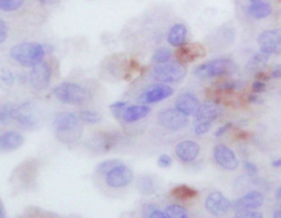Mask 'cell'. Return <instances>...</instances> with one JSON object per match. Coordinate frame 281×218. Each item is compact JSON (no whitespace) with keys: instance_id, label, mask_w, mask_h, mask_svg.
<instances>
[{"instance_id":"6da1fadb","label":"cell","mask_w":281,"mask_h":218,"mask_svg":"<svg viewBox=\"0 0 281 218\" xmlns=\"http://www.w3.org/2000/svg\"><path fill=\"white\" fill-rule=\"evenodd\" d=\"M10 56L26 68H33L43 61L45 50L43 46L35 42H23L10 50Z\"/></svg>"},{"instance_id":"7a4b0ae2","label":"cell","mask_w":281,"mask_h":218,"mask_svg":"<svg viewBox=\"0 0 281 218\" xmlns=\"http://www.w3.org/2000/svg\"><path fill=\"white\" fill-rule=\"evenodd\" d=\"M53 94L57 100L66 104L82 105L91 100V94L79 84L64 82L55 87Z\"/></svg>"},{"instance_id":"3957f363","label":"cell","mask_w":281,"mask_h":218,"mask_svg":"<svg viewBox=\"0 0 281 218\" xmlns=\"http://www.w3.org/2000/svg\"><path fill=\"white\" fill-rule=\"evenodd\" d=\"M54 126L61 140H75L81 134L79 118L74 114L63 112L57 115L54 122Z\"/></svg>"},{"instance_id":"277c9868","label":"cell","mask_w":281,"mask_h":218,"mask_svg":"<svg viewBox=\"0 0 281 218\" xmlns=\"http://www.w3.org/2000/svg\"><path fill=\"white\" fill-rule=\"evenodd\" d=\"M235 66L229 60L218 58L202 64L195 70V75L201 79L216 78L234 72Z\"/></svg>"},{"instance_id":"5b68a950","label":"cell","mask_w":281,"mask_h":218,"mask_svg":"<svg viewBox=\"0 0 281 218\" xmlns=\"http://www.w3.org/2000/svg\"><path fill=\"white\" fill-rule=\"evenodd\" d=\"M152 78L161 82H177L187 75L185 66L181 62L161 64L152 70Z\"/></svg>"},{"instance_id":"8992f818","label":"cell","mask_w":281,"mask_h":218,"mask_svg":"<svg viewBox=\"0 0 281 218\" xmlns=\"http://www.w3.org/2000/svg\"><path fill=\"white\" fill-rule=\"evenodd\" d=\"M51 74V68L49 64L46 62L41 61L33 66L30 75L31 84L37 90L46 89L50 84Z\"/></svg>"},{"instance_id":"52a82bcc","label":"cell","mask_w":281,"mask_h":218,"mask_svg":"<svg viewBox=\"0 0 281 218\" xmlns=\"http://www.w3.org/2000/svg\"><path fill=\"white\" fill-rule=\"evenodd\" d=\"M158 118L164 128L171 130H178L188 124L186 115L178 109H167L161 112Z\"/></svg>"},{"instance_id":"ba28073f","label":"cell","mask_w":281,"mask_h":218,"mask_svg":"<svg viewBox=\"0 0 281 218\" xmlns=\"http://www.w3.org/2000/svg\"><path fill=\"white\" fill-rule=\"evenodd\" d=\"M131 180V170L123 164H121L107 173L105 182L111 188H122L129 184Z\"/></svg>"},{"instance_id":"9c48e42d","label":"cell","mask_w":281,"mask_h":218,"mask_svg":"<svg viewBox=\"0 0 281 218\" xmlns=\"http://www.w3.org/2000/svg\"><path fill=\"white\" fill-rule=\"evenodd\" d=\"M206 54V50L202 44L198 43H188L179 47L175 52V56L180 62L189 64L198 58L205 57Z\"/></svg>"},{"instance_id":"30bf717a","label":"cell","mask_w":281,"mask_h":218,"mask_svg":"<svg viewBox=\"0 0 281 218\" xmlns=\"http://www.w3.org/2000/svg\"><path fill=\"white\" fill-rule=\"evenodd\" d=\"M261 51L271 54L275 52L277 47L281 44V28L270 29L261 32L257 37Z\"/></svg>"},{"instance_id":"8fae6325","label":"cell","mask_w":281,"mask_h":218,"mask_svg":"<svg viewBox=\"0 0 281 218\" xmlns=\"http://www.w3.org/2000/svg\"><path fill=\"white\" fill-rule=\"evenodd\" d=\"M205 205L206 210L216 216L227 214L232 208V202L219 191L210 194L206 198Z\"/></svg>"},{"instance_id":"7c38bea8","label":"cell","mask_w":281,"mask_h":218,"mask_svg":"<svg viewBox=\"0 0 281 218\" xmlns=\"http://www.w3.org/2000/svg\"><path fill=\"white\" fill-rule=\"evenodd\" d=\"M174 93L171 87L167 84H157L149 87L144 91L140 97L139 101L143 104H153L160 102L161 100H166L172 96Z\"/></svg>"},{"instance_id":"4fadbf2b","label":"cell","mask_w":281,"mask_h":218,"mask_svg":"<svg viewBox=\"0 0 281 218\" xmlns=\"http://www.w3.org/2000/svg\"><path fill=\"white\" fill-rule=\"evenodd\" d=\"M213 155L218 165L226 170H235L239 165L234 152L227 146L218 144L214 148Z\"/></svg>"},{"instance_id":"5bb4252c","label":"cell","mask_w":281,"mask_h":218,"mask_svg":"<svg viewBox=\"0 0 281 218\" xmlns=\"http://www.w3.org/2000/svg\"><path fill=\"white\" fill-rule=\"evenodd\" d=\"M263 196L258 191H251L242 198H238L232 202V208L235 212L244 210H253L262 206Z\"/></svg>"},{"instance_id":"9a60e30c","label":"cell","mask_w":281,"mask_h":218,"mask_svg":"<svg viewBox=\"0 0 281 218\" xmlns=\"http://www.w3.org/2000/svg\"><path fill=\"white\" fill-rule=\"evenodd\" d=\"M10 116L27 126H33L37 122L34 109L32 107V102H26L17 108L11 109Z\"/></svg>"},{"instance_id":"2e32d148","label":"cell","mask_w":281,"mask_h":218,"mask_svg":"<svg viewBox=\"0 0 281 218\" xmlns=\"http://www.w3.org/2000/svg\"><path fill=\"white\" fill-rule=\"evenodd\" d=\"M221 108L216 102H205L200 105L199 109L195 115V122L211 123L221 115Z\"/></svg>"},{"instance_id":"e0dca14e","label":"cell","mask_w":281,"mask_h":218,"mask_svg":"<svg viewBox=\"0 0 281 218\" xmlns=\"http://www.w3.org/2000/svg\"><path fill=\"white\" fill-rule=\"evenodd\" d=\"M200 102L194 94H182L176 100V108L186 116H195L200 107Z\"/></svg>"},{"instance_id":"ac0fdd59","label":"cell","mask_w":281,"mask_h":218,"mask_svg":"<svg viewBox=\"0 0 281 218\" xmlns=\"http://www.w3.org/2000/svg\"><path fill=\"white\" fill-rule=\"evenodd\" d=\"M176 155L181 161L189 162L197 158L199 154L200 146L194 141L184 140L176 146Z\"/></svg>"},{"instance_id":"d6986e66","label":"cell","mask_w":281,"mask_h":218,"mask_svg":"<svg viewBox=\"0 0 281 218\" xmlns=\"http://www.w3.org/2000/svg\"><path fill=\"white\" fill-rule=\"evenodd\" d=\"M24 143V138L18 132H8L0 136V148L14 150L19 148Z\"/></svg>"},{"instance_id":"ffe728a7","label":"cell","mask_w":281,"mask_h":218,"mask_svg":"<svg viewBox=\"0 0 281 218\" xmlns=\"http://www.w3.org/2000/svg\"><path fill=\"white\" fill-rule=\"evenodd\" d=\"M188 30L184 24L178 23L173 26L168 34V42L174 47H180L185 44Z\"/></svg>"},{"instance_id":"44dd1931","label":"cell","mask_w":281,"mask_h":218,"mask_svg":"<svg viewBox=\"0 0 281 218\" xmlns=\"http://www.w3.org/2000/svg\"><path fill=\"white\" fill-rule=\"evenodd\" d=\"M151 108L148 106H131L125 109L122 114V119L126 122L131 123L144 118L150 114Z\"/></svg>"},{"instance_id":"7402d4cb","label":"cell","mask_w":281,"mask_h":218,"mask_svg":"<svg viewBox=\"0 0 281 218\" xmlns=\"http://www.w3.org/2000/svg\"><path fill=\"white\" fill-rule=\"evenodd\" d=\"M273 12L271 5L265 1L252 2L248 7V12L250 15L256 20L266 18L270 16Z\"/></svg>"},{"instance_id":"603a6c76","label":"cell","mask_w":281,"mask_h":218,"mask_svg":"<svg viewBox=\"0 0 281 218\" xmlns=\"http://www.w3.org/2000/svg\"><path fill=\"white\" fill-rule=\"evenodd\" d=\"M171 196L177 200L187 201V200L195 198L197 196V191L192 187L188 186L185 184H181V186L173 188L171 190Z\"/></svg>"},{"instance_id":"cb8c5ba5","label":"cell","mask_w":281,"mask_h":218,"mask_svg":"<svg viewBox=\"0 0 281 218\" xmlns=\"http://www.w3.org/2000/svg\"><path fill=\"white\" fill-rule=\"evenodd\" d=\"M270 55L266 52L259 51L250 58L247 64V69L250 70H256L262 68L265 66L268 60L270 58Z\"/></svg>"},{"instance_id":"d4e9b609","label":"cell","mask_w":281,"mask_h":218,"mask_svg":"<svg viewBox=\"0 0 281 218\" xmlns=\"http://www.w3.org/2000/svg\"><path fill=\"white\" fill-rule=\"evenodd\" d=\"M138 186L140 190L145 194H153L158 188L157 182L151 176H144L140 178L139 180Z\"/></svg>"},{"instance_id":"484cf974","label":"cell","mask_w":281,"mask_h":218,"mask_svg":"<svg viewBox=\"0 0 281 218\" xmlns=\"http://www.w3.org/2000/svg\"><path fill=\"white\" fill-rule=\"evenodd\" d=\"M165 214L169 218H188V212L186 209L180 207L179 205H170L169 207L166 208Z\"/></svg>"},{"instance_id":"4316f807","label":"cell","mask_w":281,"mask_h":218,"mask_svg":"<svg viewBox=\"0 0 281 218\" xmlns=\"http://www.w3.org/2000/svg\"><path fill=\"white\" fill-rule=\"evenodd\" d=\"M172 58V52L168 48H160L154 52L152 60L157 64H166Z\"/></svg>"},{"instance_id":"83f0119b","label":"cell","mask_w":281,"mask_h":218,"mask_svg":"<svg viewBox=\"0 0 281 218\" xmlns=\"http://www.w3.org/2000/svg\"><path fill=\"white\" fill-rule=\"evenodd\" d=\"M79 118L90 125H94L96 123L100 122V116L97 112L92 111V110H83L79 114Z\"/></svg>"},{"instance_id":"f1b7e54d","label":"cell","mask_w":281,"mask_h":218,"mask_svg":"<svg viewBox=\"0 0 281 218\" xmlns=\"http://www.w3.org/2000/svg\"><path fill=\"white\" fill-rule=\"evenodd\" d=\"M25 0H0V10L13 12L19 10Z\"/></svg>"},{"instance_id":"f546056e","label":"cell","mask_w":281,"mask_h":218,"mask_svg":"<svg viewBox=\"0 0 281 218\" xmlns=\"http://www.w3.org/2000/svg\"><path fill=\"white\" fill-rule=\"evenodd\" d=\"M122 162L119 160H107V161L103 162L98 166L97 172L101 174V175H106L109 170L114 168L115 166L121 165Z\"/></svg>"},{"instance_id":"4dcf8cb0","label":"cell","mask_w":281,"mask_h":218,"mask_svg":"<svg viewBox=\"0 0 281 218\" xmlns=\"http://www.w3.org/2000/svg\"><path fill=\"white\" fill-rule=\"evenodd\" d=\"M115 138L109 136V134H104L101 138H98L97 146L98 148H101L103 150H109L113 147V144L115 143Z\"/></svg>"},{"instance_id":"1f68e13d","label":"cell","mask_w":281,"mask_h":218,"mask_svg":"<svg viewBox=\"0 0 281 218\" xmlns=\"http://www.w3.org/2000/svg\"><path fill=\"white\" fill-rule=\"evenodd\" d=\"M262 216V214L258 212H253L251 210L236 212L235 214V218H261Z\"/></svg>"},{"instance_id":"d6a6232c","label":"cell","mask_w":281,"mask_h":218,"mask_svg":"<svg viewBox=\"0 0 281 218\" xmlns=\"http://www.w3.org/2000/svg\"><path fill=\"white\" fill-rule=\"evenodd\" d=\"M211 128V123L208 122H195L194 132L197 136H202L206 134L210 130Z\"/></svg>"},{"instance_id":"836d02e7","label":"cell","mask_w":281,"mask_h":218,"mask_svg":"<svg viewBox=\"0 0 281 218\" xmlns=\"http://www.w3.org/2000/svg\"><path fill=\"white\" fill-rule=\"evenodd\" d=\"M9 28L6 23L0 19V44L4 43L8 37Z\"/></svg>"},{"instance_id":"e575fe53","label":"cell","mask_w":281,"mask_h":218,"mask_svg":"<svg viewBox=\"0 0 281 218\" xmlns=\"http://www.w3.org/2000/svg\"><path fill=\"white\" fill-rule=\"evenodd\" d=\"M172 158L167 154L161 155V157L159 158V160H158V165L163 168H169L172 165Z\"/></svg>"},{"instance_id":"d590c367","label":"cell","mask_w":281,"mask_h":218,"mask_svg":"<svg viewBox=\"0 0 281 218\" xmlns=\"http://www.w3.org/2000/svg\"><path fill=\"white\" fill-rule=\"evenodd\" d=\"M244 168L247 172V174L249 176H255L257 173V168H256L255 164L249 162H246L244 164Z\"/></svg>"},{"instance_id":"8d00e7d4","label":"cell","mask_w":281,"mask_h":218,"mask_svg":"<svg viewBox=\"0 0 281 218\" xmlns=\"http://www.w3.org/2000/svg\"><path fill=\"white\" fill-rule=\"evenodd\" d=\"M265 83L261 82H255L252 84V90L256 93H262L265 90Z\"/></svg>"},{"instance_id":"74e56055","label":"cell","mask_w":281,"mask_h":218,"mask_svg":"<svg viewBox=\"0 0 281 218\" xmlns=\"http://www.w3.org/2000/svg\"><path fill=\"white\" fill-rule=\"evenodd\" d=\"M10 110L8 107H5L0 111V122H5L10 116Z\"/></svg>"},{"instance_id":"f35d334b","label":"cell","mask_w":281,"mask_h":218,"mask_svg":"<svg viewBox=\"0 0 281 218\" xmlns=\"http://www.w3.org/2000/svg\"><path fill=\"white\" fill-rule=\"evenodd\" d=\"M231 126L232 123H227L225 125L220 126V128H219L216 132H215V136H222L223 134H225V132H226L229 128H231Z\"/></svg>"},{"instance_id":"ab89813d","label":"cell","mask_w":281,"mask_h":218,"mask_svg":"<svg viewBox=\"0 0 281 218\" xmlns=\"http://www.w3.org/2000/svg\"><path fill=\"white\" fill-rule=\"evenodd\" d=\"M149 218H166V214L163 212L160 211L157 208L152 209V211L150 212V215H149Z\"/></svg>"},{"instance_id":"60d3db41","label":"cell","mask_w":281,"mask_h":218,"mask_svg":"<svg viewBox=\"0 0 281 218\" xmlns=\"http://www.w3.org/2000/svg\"><path fill=\"white\" fill-rule=\"evenodd\" d=\"M272 78H281V65H276L274 66V70L271 73Z\"/></svg>"},{"instance_id":"b9f144b4","label":"cell","mask_w":281,"mask_h":218,"mask_svg":"<svg viewBox=\"0 0 281 218\" xmlns=\"http://www.w3.org/2000/svg\"><path fill=\"white\" fill-rule=\"evenodd\" d=\"M248 101L250 102H253V104H261L263 102V100L256 94H252V96H250L248 98Z\"/></svg>"},{"instance_id":"7bdbcfd3","label":"cell","mask_w":281,"mask_h":218,"mask_svg":"<svg viewBox=\"0 0 281 218\" xmlns=\"http://www.w3.org/2000/svg\"><path fill=\"white\" fill-rule=\"evenodd\" d=\"M127 105V102H122V101H119V102H116L113 104L110 105V108H125Z\"/></svg>"},{"instance_id":"ee69618b","label":"cell","mask_w":281,"mask_h":218,"mask_svg":"<svg viewBox=\"0 0 281 218\" xmlns=\"http://www.w3.org/2000/svg\"><path fill=\"white\" fill-rule=\"evenodd\" d=\"M274 218H281V205L274 210Z\"/></svg>"},{"instance_id":"f6af8a7d","label":"cell","mask_w":281,"mask_h":218,"mask_svg":"<svg viewBox=\"0 0 281 218\" xmlns=\"http://www.w3.org/2000/svg\"><path fill=\"white\" fill-rule=\"evenodd\" d=\"M44 4H54L57 2V0H38Z\"/></svg>"},{"instance_id":"bcb514c9","label":"cell","mask_w":281,"mask_h":218,"mask_svg":"<svg viewBox=\"0 0 281 218\" xmlns=\"http://www.w3.org/2000/svg\"><path fill=\"white\" fill-rule=\"evenodd\" d=\"M272 166H274V168H281V158L274 160L272 162Z\"/></svg>"},{"instance_id":"7dc6e473","label":"cell","mask_w":281,"mask_h":218,"mask_svg":"<svg viewBox=\"0 0 281 218\" xmlns=\"http://www.w3.org/2000/svg\"><path fill=\"white\" fill-rule=\"evenodd\" d=\"M275 196H276L277 198L281 200V186L277 188L276 192H275Z\"/></svg>"},{"instance_id":"c3c4849f","label":"cell","mask_w":281,"mask_h":218,"mask_svg":"<svg viewBox=\"0 0 281 218\" xmlns=\"http://www.w3.org/2000/svg\"><path fill=\"white\" fill-rule=\"evenodd\" d=\"M247 1L252 4V2H261V1H265V0H247Z\"/></svg>"},{"instance_id":"681fc988","label":"cell","mask_w":281,"mask_h":218,"mask_svg":"<svg viewBox=\"0 0 281 218\" xmlns=\"http://www.w3.org/2000/svg\"><path fill=\"white\" fill-rule=\"evenodd\" d=\"M4 218V212H3L2 208L0 207V218Z\"/></svg>"}]
</instances>
